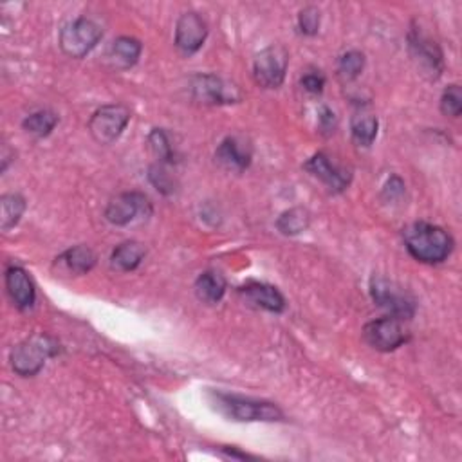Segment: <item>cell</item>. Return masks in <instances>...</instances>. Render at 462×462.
<instances>
[{
    "label": "cell",
    "mask_w": 462,
    "mask_h": 462,
    "mask_svg": "<svg viewBox=\"0 0 462 462\" xmlns=\"http://www.w3.org/2000/svg\"><path fill=\"white\" fill-rule=\"evenodd\" d=\"M0 208H3V214H0V228H3V231H10L20 223L26 212V199L19 193H6L0 197Z\"/></svg>",
    "instance_id": "7402d4cb"
},
{
    "label": "cell",
    "mask_w": 462,
    "mask_h": 462,
    "mask_svg": "<svg viewBox=\"0 0 462 462\" xmlns=\"http://www.w3.org/2000/svg\"><path fill=\"white\" fill-rule=\"evenodd\" d=\"M212 403L224 417L239 423H255V421L273 423L284 419L282 410L275 403L244 398V395L214 392Z\"/></svg>",
    "instance_id": "7a4b0ae2"
},
{
    "label": "cell",
    "mask_w": 462,
    "mask_h": 462,
    "mask_svg": "<svg viewBox=\"0 0 462 462\" xmlns=\"http://www.w3.org/2000/svg\"><path fill=\"white\" fill-rule=\"evenodd\" d=\"M318 126L320 130L323 132L325 136H331L335 134V130L338 126V121H336V114L328 109V107H321L320 112H318Z\"/></svg>",
    "instance_id": "f546056e"
},
{
    "label": "cell",
    "mask_w": 462,
    "mask_h": 462,
    "mask_svg": "<svg viewBox=\"0 0 462 462\" xmlns=\"http://www.w3.org/2000/svg\"><path fill=\"white\" fill-rule=\"evenodd\" d=\"M409 49L412 54V60L417 63L423 75H426L430 80H437L444 71V60L442 51L435 40L426 36L419 29H412L409 33Z\"/></svg>",
    "instance_id": "8fae6325"
},
{
    "label": "cell",
    "mask_w": 462,
    "mask_h": 462,
    "mask_svg": "<svg viewBox=\"0 0 462 462\" xmlns=\"http://www.w3.org/2000/svg\"><path fill=\"white\" fill-rule=\"evenodd\" d=\"M370 296L374 304L400 320H410L416 314V300L403 288L388 282L386 279L374 277L370 280Z\"/></svg>",
    "instance_id": "ba28073f"
},
{
    "label": "cell",
    "mask_w": 462,
    "mask_h": 462,
    "mask_svg": "<svg viewBox=\"0 0 462 462\" xmlns=\"http://www.w3.org/2000/svg\"><path fill=\"white\" fill-rule=\"evenodd\" d=\"M403 195H405V182L401 181V177L392 175L383 188V197L386 201H398Z\"/></svg>",
    "instance_id": "4dcf8cb0"
},
{
    "label": "cell",
    "mask_w": 462,
    "mask_h": 462,
    "mask_svg": "<svg viewBox=\"0 0 462 462\" xmlns=\"http://www.w3.org/2000/svg\"><path fill=\"white\" fill-rule=\"evenodd\" d=\"M361 335L365 344L377 353H392L403 347L410 340V335L407 333L401 320L393 316H385L369 321L363 327Z\"/></svg>",
    "instance_id": "52a82bcc"
},
{
    "label": "cell",
    "mask_w": 462,
    "mask_h": 462,
    "mask_svg": "<svg viewBox=\"0 0 462 462\" xmlns=\"http://www.w3.org/2000/svg\"><path fill=\"white\" fill-rule=\"evenodd\" d=\"M377 128H379V121L374 114H369L365 110L358 112L351 121L353 142L358 147H365V149L370 147L377 138Z\"/></svg>",
    "instance_id": "44dd1931"
},
{
    "label": "cell",
    "mask_w": 462,
    "mask_h": 462,
    "mask_svg": "<svg viewBox=\"0 0 462 462\" xmlns=\"http://www.w3.org/2000/svg\"><path fill=\"white\" fill-rule=\"evenodd\" d=\"M132 112L123 103H110L100 107L89 119V132L96 143L112 145L128 125Z\"/></svg>",
    "instance_id": "5b68a950"
},
{
    "label": "cell",
    "mask_w": 462,
    "mask_h": 462,
    "mask_svg": "<svg viewBox=\"0 0 462 462\" xmlns=\"http://www.w3.org/2000/svg\"><path fill=\"white\" fill-rule=\"evenodd\" d=\"M143 45L134 36H119L114 40L109 51V58L116 69H130L134 68L142 56Z\"/></svg>",
    "instance_id": "d6986e66"
},
{
    "label": "cell",
    "mask_w": 462,
    "mask_h": 462,
    "mask_svg": "<svg viewBox=\"0 0 462 462\" xmlns=\"http://www.w3.org/2000/svg\"><path fill=\"white\" fill-rule=\"evenodd\" d=\"M311 224V214L305 208H291L288 212H284L279 221H277V228L282 235H300L304 233Z\"/></svg>",
    "instance_id": "cb8c5ba5"
},
{
    "label": "cell",
    "mask_w": 462,
    "mask_h": 462,
    "mask_svg": "<svg viewBox=\"0 0 462 462\" xmlns=\"http://www.w3.org/2000/svg\"><path fill=\"white\" fill-rule=\"evenodd\" d=\"M239 293L247 302H251L253 305H256L263 311L279 314V312H284V309H286V298L275 286L263 284V282H247L239 289Z\"/></svg>",
    "instance_id": "2e32d148"
},
{
    "label": "cell",
    "mask_w": 462,
    "mask_h": 462,
    "mask_svg": "<svg viewBox=\"0 0 462 462\" xmlns=\"http://www.w3.org/2000/svg\"><path fill=\"white\" fill-rule=\"evenodd\" d=\"M152 203L142 191H125L116 195L105 210V219L112 226H128L136 219H149Z\"/></svg>",
    "instance_id": "9c48e42d"
},
{
    "label": "cell",
    "mask_w": 462,
    "mask_h": 462,
    "mask_svg": "<svg viewBox=\"0 0 462 462\" xmlns=\"http://www.w3.org/2000/svg\"><path fill=\"white\" fill-rule=\"evenodd\" d=\"M147 256V247L138 240H126L114 247L110 255V268L121 273L134 272Z\"/></svg>",
    "instance_id": "ac0fdd59"
},
{
    "label": "cell",
    "mask_w": 462,
    "mask_h": 462,
    "mask_svg": "<svg viewBox=\"0 0 462 462\" xmlns=\"http://www.w3.org/2000/svg\"><path fill=\"white\" fill-rule=\"evenodd\" d=\"M96 262H98L96 253L89 246L82 244V246L65 249L61 255H58L54 258L53 268L63 275L80 277V275H87L89 272H93Z\"/></svg>",
    "instance_id": "5bb4252c"
},
{
    "label": "cell",
    "mask_w": 462,
    "mask_h": 462,
    "mask_svg": "<svg viewBox=\"0 0 462 462\" xmlns=\"http://www.w3.org/2000/svg\"><path fill=\"white\" fill-rule=\"evenodd\" d=\"M441 112L450 118H458L462 114V91L458 85H450L441 96Z\"/></svg>",
    "instance_id": "83f0119b"
},
{
    "label": "cell",
    "mask_w": 462,
    "mask_h": 462,
    "mask_svg": "<svg viewBox=\"0 0 462 462\" xmlns=\"http://www.w3.org/2000/svg\"><path fill=\"white\" fill-rule=\"evenodd\" d=\"M149 181H150L152 186H154L159 193H163V195H172V193L175 191V186H177L174 175L166 170V165H161V163L150 166V170H149Z\"/></svg>",
    "instance_id": "4316f807"
},
{
    "label": "cell",
    "mask_w": 462,
    "mask_h": 462,
    "mask_svg": "<svg viewBox=\"0 0 462 462\" xmlns=\"http://www.w3.org/2000/svg\"><path fill=\"white\" fill-rule=\"evenodd\" d=\"M365 69V54L360 51H347L338 61V75L345 82L356 80Z\"/></svg>",
    "instance_id": "484cf974"
},
{
    "label": "cell",
    "mask_w": 462,
    "mask_h": 462,
    "mask_svg": "<svg viewBox=\"0 0 462 462\" xmlns=\"http://www.w3.org/2000/svg\"><path fill=\"white\" fill-rule=\"evenodd\" d=\"M58 125V114L53 110H36L31 112L24 121L22 126L28 132V134L35 136V138H47L51 132L54 130V126Z\"/></svg>",
    "instance_id": "603a6c76"
},
{
    "label": "cell",
    "mask_w": 462,
    "mask_h": 462,
    "mask_svg": "<svg viewBox=\"0 0 462 462\" xmlns=\"http://www.w3.org/2000/svg\"><path fill=\"white\" fill-rule=\"evenodd\" d=\"M103 29L91 19H77L60 31V47L69 58H85L101 40Z\"/></svg>",
    "instance_id": "277c9868"
},
{
    "label": "cell",
    "mask_w": 462,
    "mask_h": 462,
    "mask_svg": "<svg viewBox=\"0 0 462 462\" xmlns=\"http://www.w3.org/2000/svg\"><path fill=\"white\" fill-rule=\"evenodd\" d=\"M300 85L309 94H321L325 87V77L321 73H307L300 78Z\"/></svg>",
    "instance_id": "1f68e13d"
},
{
    "label": "cell",
    "mask_w": 462,
    "mask_h": 462,
    "mask_svg": "<svg viewBox=\"0 0 462 462\" xmlns=\"http://www.w3.org/2000/svg\"><path fill=\"white\" fill-rule=\"evenodd\" d=\"M149 147L156 156L158 163L161 165H174L175 163V150L172 142L163 128H152L149 134Z\"/></svg>",
    "instance_id": "d4e9b609"
},
{
    "label": "cell",
    "mask_w": 462,
    "mask_h": 462,
    "mask_svg": "<svg viewBox=\"0 0 462 462\" xmlns=\"http://www.w3.org/2000/svg\"><path fill=\"white\" fill-rule=\"evenodd\" d=\"M304 170L321 181L331 191H345L353 181V174L338 165H335L327 154L318 152L304 163Z\"/></svg>",
    "instance_id": "7c38bea8"
},
{
    "label": "cell",
    "mask_w": 462,
    "mask_h": 462,
    "mask_svg": "<svg viewBox=\"0 0 462 462\" xmlns=\"http://www.w3.org/2000/svg\"><path fill=\"white\" fill-rule=\"evenodd\" d=\"M289 54L282 45L262 49L253 61V78L262 89H279L288 73Z\"/></svg>",
    "instance_id": "8992f818"
},
{
    "label": "cell",
    "mask_w": 462,
    "mask_h": 462,
    "mask_svg": "<svg viewBox=\"0 0 462 462\" xmlns=\"http://www.w3.org/2000/svg\"><path fill=\"white\" fill-rule=\"evenodd\" d=\"M226 289V279L219 272H205L195 280V295L205 304H219Z\"/></svg>",
    "instance_id": "ffe728a7"
},
{
    "label": "cell",
    "mask_w": 462,
    "mask_h": 462,
    "mask_svg": "<svg viewBox=\"0 0 462 462\" xmlns=\"http://www.w3.org/2000/svg\"><path fill=\"white\" fill-rule=\"evenodd\" d=\"M6 291L17 309L28 311L35 305L36 291L26 270L13 266L6 272Z\"/></svg>",
    "instance_id": "e0dca14e"
},
{
    "label": "cell",
    "mask_w": 462,
    "mask_h": 462,
    "mask_svg": "<svg viewBox=\"0 0 462 462\" xmlns=\"http://www.w3.org/2000/svg\"><path fill=\"white\" fill-rule=\"evenodd\" d=\"M320 20H321V17H320L318 8H314V6L304 8L300 12V15H298V29H300V33L305 35V36H314L318 33V29H320Z\"/></svg>",
    "instance_id": "f1b7e54d"
},
{
    "label": "cell",
    "mask_w": 462,
    "mask_h": 462,
    "mask_svg": "<svg viewBox=\"0 0 462 462\" xmlns=\"http://www.w3.org/2000/svg\"><path fill=\"white\" fill-rule=\"evenodd\" d=\"M251 145L237 136L226 138L215 150V161L230 172H244L251 165Z\"/></svg>",
    "instance_id": "9a60e30c"
},
{
    "label": "cell",
    "mask_w": 462,
    "mask_h": 462,
    "mask_svg": "<svg viewBox=\"0 0 462 462\" xmlns=\"http://www.w3.org/2000/svg\"><path fill=\"white\" fill-rule=\"evenodd\" d=\"M60 353L58 342L44 333L33 335L20 342L17 347H13L10 354V363L15 374L22 377L36 376L47 360L54 358Z\"/></svg>",
    "instance_id": "3957f363"
},
{
    "label": "cell",
    "mask_w": 462,
    "mask_h": 462,
    "mask_svg": "<svg viewBox=\"0 0 462 462\" xmlns=\"http://www.w3.org/2000/svg\"><path fill=\"white\" fill-rule=\"evenodd\" d=\"M190 91L191 98L203 105H228L240 100L237 87L217 75H195L190 82Z\"/></svg>",
    "instance_id": "30bf717a"
},
{
    "label": "cell",
    "mask_w": 462,
    "mask_h": 462,
    "mask_svg": "<svg viewBox=\"0 0 462 462\" xmlns=\"http://www.w3.org/2000/svg\"><path fill=\"white\" fill-rule=\"evenodd\" d=\"M403 240L409 253L423 263H441L453 251L451 235L430 223H414L403 230Z\"/></svg>",
    "instance_id": "6da1fadb"
},
{
    "label": "cell",
    "mask_w": 462,
    "mask_h": 462,
    "mask_svg": "<svg viewBox=\"0 0 462 462\" xmlns=\"http://www.w3.org/2000/svg\"><path fill=\"white\" fill-rule=\"evenodd\" d=\"M208 36V24L195 12L182 13L175 24V47L184 54L199 51Z\"/></svg>",
    "instance_id": "4fadbf2b"
}]
</instances>
